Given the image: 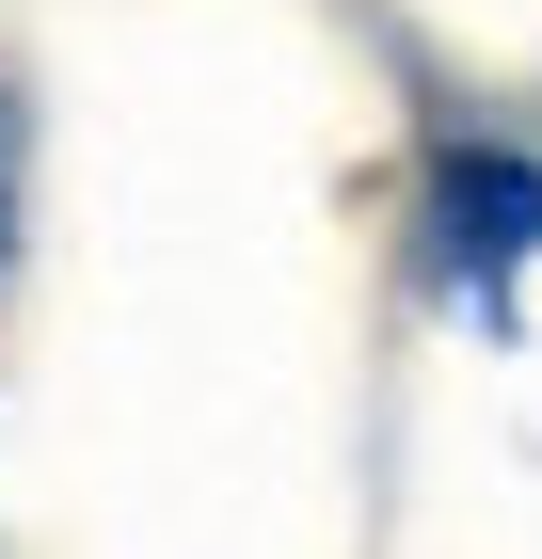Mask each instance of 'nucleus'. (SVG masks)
I'll use <instances>...</instances> for the list:
<instances>
[{"label": "nucleus", "mask_w": 542, "mask_h": 559, "mask_svg": "<svg viewBox=\"0 0 542 559\" xmlns=\"http://www.w3.org/2000/svg\"><path fill=\"white\" fill-rule=\"evenodd\" d=\"M415 240H431V288H447L479 336H510L527 257H542V160H527V144H495V129L431 144V209H415Z\"/></svg>", "instance_id": "f257e3e1"}, {"label": "nucleus", "mask_w": 542, "mask_h": 559, "mask_svg": "<svg viewBox=\"0 0 542 559\" xmlns=\"http://www.w3.org/2000/svg\"><path fill=\"white\" fill-rule=\"evenodd\" d=\"M16 240H33V112L0 81V272H16Z\"/></svg>", "instance_id": "f03ea898"}]
</instances>
